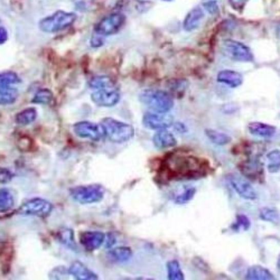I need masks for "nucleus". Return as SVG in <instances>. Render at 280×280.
Instances as JSON below:
<instances>
[{"instance_id": "1", "label": "nucleus", "mask_w": 280, "mask_h": 280, "mask_svg": "<svg viewBox=\"0 0 280 280\" xmlns=\"http://www.w3.org/2000/svg\"><path fill=\"white\" fill-rule=\"evenodd\" d=\"M105 137L112 144H125L135 136V128L130 124L113 118H105L101 121Z\"/></svg>"}, {"instance_id": "2", "label": "nucleus", "mask_w": 280, "mask_h": 280, "mask_svg": "<svg viewBox=\"0 0 280 280\" xmlns=\"http://www.w3.org/2000/svg\"><path fill=\"white\" fill-rule=\"evenodd\" d=\"M140 101L154 112L167 113L174 107V98L167 91L164 90H145L140 93Z\"/></svg>"}, {"instance_id": "3", "label": "nucleus", "mask_w": 280, "mask_h": 280, "mask_svg": "<svg viewBox=\"0 0 280 280\" xmlns=\"http://www.w3.org/2000/svg\"><path fill=\"white\" fill-rule=\"evenodd\" d=\"M76 14L70 11L57 10L55 13L39 21L38 27L43 33L55 34L71 27L76 21Z\"/></svg>"}, {"instance_id": "4", "label": "nucleus", "mask_w": 280, "mask_h": 280, "mask_svg": "<svg viewBox=\"0 0 280 280\" xmlns=\"http://www.w3.org/2000/svg\"><path fill=\"white\" fill-rule=\"evenodd\" d=\"M106 190L105 187L99 184H91V185H80L73 187L70 191L71 197L75 202L88 205L99 203L105 197Z\"/></svg>"}, {"instance_id": "5", "label": "nucleus", "mask_w": 280, "mask_h": 280, "mask_svg": "<svg viewBox=\"0 0 280 280\" xmlns=\"http://www.w3.org/2000/svg\"><path fill=\"white\" fill-rule=\"evenodd\" d=\"M53 209L54 206L50 201L41 197H34L25 201L19 206V209L17 210V213L23 216L46 217L51 214Z\"/></svg>"}, {"instance_id": "6", "label": "nucleus", "mask_w": 280, "mask_h": 280, "mask_svg": "<svg viewBox=\"0 0 280 280\" xmlns=\"http://www.w3.org/2000/svg\"><path fill=\"white\" fill-rule=\"evenodd\" d=\"M222 52L230 57L231 59L236 61V62L243 63H252L254 61V56L246 44L241 42L227 39L222 43Z\"/></svg>"}, {"instance_id": "7", "label": "nucleus", "mask_w": 280, "mask_h": 280, "mask_svg": "<svg viewBox=\"0 0 280 280\" xmlns=\"http://www.w3.org/2000/svg\"><path fill=\"white\" fill-rule=\"evenodd\" d=\"M126 23V16L123 13H112L96 24L94 27L95 34L101 35L103 37L106 36L115 35L119 30L124 27Z\"/></svg>"}, {"instance_id": "8", "label": "nucleus", "mask_w": 280, "mask_h": 280, "mask_svg": "<svg viewBox=\"0 0 280 280\" xmlns=\"http://www.w3.org/2000/svg\"><path fill=\"white\" fill-rule=\"evenodd\" d=\"M74 135L81 139H89L91 142H100L105 138V131L101 124L91 123V121H78L73 126Z\"/></svg>"}, {"instance_id": "9", "label": "nucleus", "mask_w": 280, "mask_h": 280, "mask_svg": "<svg viewBox=\"0 0 280 280\" xmlns=\"http://www.w3.org/2000/svg\"><path fill=\"white\" fill-rule=\"evenodd\" d=\"M228 182L231 187L234 190V192L238 194L241 198L247 201H255L258 198L257 191L254 190V187L252 186L251 183L248 181V178L243 177V176L232 174L229 175Z\"/></svg>"}, {"instance_id": "10", "label": "nucleus", "mask_w": 280, "mask_h": 280, "mask_svg": "<svg viewBox=\"0 0 280 280\" xmlns=\"http://www.w3.org/2000/svg\"><path fill=\"white\" fill-rule=\"evenodd\" d=\"M144 126L150 130L168 129L174 124V118L172 115L162 112H146L143 117Z\"/></svg>"}, {"instance_id": "11", "label": "nucleus", "mask_w": 280, "mask_h": 280, "mask_svg": "<svg viewBox=\"0 0 280 280\" xmlns=\"http://www.w3.org/2000/svg\"><path fill=\"white\" fill-rule=\"evenodd\" d=\"M121 99L119 88L96 90L91 94V100L95 106L102 108H112L117 106Z\"/></svg>"}, {"instance_id": "12", "label": "nucleus", "mask_w": 280, "mask_h": 280, "mask_svg": "<svg viewBox=\"0 0 280 280\" xmlns=\"http://www.w3.org/2000/svg\"><path fill=\"white\" fill-rule=\"evenodd\" d=\"M80 242L87 251H94L106 242V234L100 231H85L80 235Z\"/></svg>"}, {"instance_id": "13", "label": "nucleus", "mask_w": 280, "mask_h": 280, "mask_svg": "<svg viewBox=\"0 0 280 280\" xmlns=\"http://www.w3.org/2000/svg\"><path fill=\"white\" fill-rule=\"evenodd\" d=\"M240 170L246 178L250 181H260L264 176V166L261 165L259 159L249 158L240 165Z\"/></svg>"}, {"instance_id": "14", "label": "nucleus", "mask_w": 280, "mask_h": 280, "mask_svg": "<svg viewBox=\"0 0 280 280\" xmlns=\"http://www.w3.org/2000/svg\"><path fill=\"white\" fill-rule=\"evenodd\" d=\"M216 81L222 83L231 89L239 88L243 83V75L233 70H222L217 73Z\"/></svg>"}, {"instance_id": "15", "label": "nucleus", "mask_w": 280, "mask_h": 280, "mask_svg": "<svg viewBox=\"0 0 280 280\" xmlns=\"http://www.w3.org/2000/svg\"><path fill=\"white\" fill-rule=\"evenodd\" d=\"M176 170L182 175L194 176L201 173L202 166L196 158H179L176 163Z\"/></svg>"}, {"instance_id": "16", "label": "nucleus", "mask_w": 280, "mask_h": 280, "mask_svg": "<svg viewBox=\"0 0 280 280\" xmlns=\"http://www.w3.org/2000/svg\"><path fill=\"white\" fill-rule=\"evenodd\" d=\"M205 14L202 7H194L191 11H188L184 22H183V28L185 32H193L199 27L201 23L204 19Z\"/></svg>"}, {"instance_id": "17", "label": "nucleus", "mask_w": 280, "mask_h": 280, "mask_svg": "<svg viewBox=\"0 0 280 280\" xmlns=\"http://www.w3.org/2000/svg\"><path fill=\"white\" fill-rule=\"evenodd\" d=\"M153 144L157 149H168L175 147L177 145V140L167 129H161L157 130L153 136Z\"/></svg>"}, {"instance_id": "18", "label": "nucleus", "mask_w": 280, "mask_h": 280, "mask_svg": "<svg viewBox=\"0 0 280 280\" xmlns=\"http://www.w3.org/2000/svg\"><path fill=\"white\" fill-rule=\"evenodd\" d=\"M248 131L255 137H259L263 139H269L276 135L277 128L275 126L259 123V121H254V123H250L248 125Z\"/></svg>"}, {"instance_id": "19", "label": "nucleus", "mask_w": 280, "mask_h": 280, "mask_svg": "<svg viewBox=\"0 0 280 280\" xmlns=\"http://www.w3.org/2000/svg\"><path fill=\"white\" fill-rule=\"evenodd\" d=\"M70 275L76 279V280H96L99 279L98 275L93 272L91 269L85 266L84 264L80 263V261H74L69 267Z\"/></svg>"}, {"instance_id": "20", "label": "nucleus", "mask_w": 280, "mask_h": 280, "mask_svg": "<svg viewBox=\"0 0 280 280\" xmlns=\"http://www.w3.org/2000/svg\"><path fill=\"white\" fill-rule=\"evenodd\" d=\"M88 87L93 90H106V89H117L118 85L112 77L107 75H95L91 77L88 82Z\"/></svg>"}, {"instance_id": "21", "label": "nucleus", "mask_w": 280, "mask_h": 280, "mask_svg": "<svg viewBox=\"0 0 280 280\" xmlns=\"http://www.w3.org/2000/svg\"><path fill=\"white\" fill-rule=\"evenodd\" d=\"M246 279L248 280H271L275 279L272 272L261 266H252L249 267L246 272Z\"/></svg>"}, {"instance_id": "22", "label": "nucleus", "mask_w": 280, "mask_h": 280, "mask_svg": "<svg viewBox=\"0 0 280 280\" xmlns=\"http://www.w3.org/2000/svg\"><path fill=\"white\" fill-rule=\"evenodd\" d=\"M109 258L114 263H127L128 260L132 258V250L129 247H117L113 248L109 252Z\"/></svg>"}, {"instance_id": "23", "label": "nucleus", "mask_w": 280, "mask_h": 280, "mask_svg": "<svg viewBox=\"0 0 280 280\" xmlns=\"http://www.w3.org/2000/svg\"><path fill=\"white\" fill-rule=\"evenodd\" d=\"M36 118H37V110H36L35 108L30 107L24 109L21 112H18L15 117V121L16 124L19 126H28L30 124H33Z\"/></svg>"}, {"instance_id": "24", "label": "nucleus", "mask_w": 280, "mask_h": 280, "mask_svg": "<svg viewBox=\"0 0 280 280\" xmlns=\"http://www.w3.org/2000/svg\"><path fill=\"white\" fill-rule=\"evenodd\" d=\"M15 204L14 194L9 188L3 187L0 188V213L7 212L13 209Z\"/></svg>"}, {"instance_id": "25", "label": "nucleus", "mask_w": 280, "mask_h": 280, "mask_svg": "<svg viewBox=\"0 0 280 280\" xmlns=\"http://www.w3.org/2000/svg\"><path fill=\"white\" fill-rule=\"evenodd\" d=\"M266 166L269 173H278L280 170V150L273 149L266 155Z\"/></svg>"}, {"instance_id": "26", "label": "nucleus", "mask_w": 280, "mask_h": 280, "mask_svg": "<svg viewBox=\"0 0 280 280\" xmlns=\"http://www.w3.org/2000/svg\"><path fill=\"white\" fill-rule=\"evenodd\" d=\"M205 135L209 138L211 143H213L216 146H225L232 140L229 135H227V133L217 131V130H213V129H206Z\"/></svg>"}, {"instance_id": "27", "label": "nucleus", "mask_w": 280, "mask_h": 280, "mask_svg": "<svg viewBox=\"0 0 280 280\" xmlns=\"http://www.w3.org/2000/svg\"><path fill=\"white\" fill-rule=\"evenodd\" d=\"M54 102V94L52 93L51 90L48 89H41L35 93L34 98L32 100V103L35 105H45L50 106L53 105Z\"/></svg>"}, {"instance_id": "28", "label": "nucleus", "mask_w": 280, "mask_h": 280, "mask_svg": "<svg viewBox=\"0 0 280 280\" xmlns=\"http://www.w3.org/2000/svg\"><path fill=\"white\" fill-rule=\"evenodd\" d=\"M57 240L58 242L62 243L63 246L70 248L71 250L75 249V241H74V233L71 229L63 228L58 231L57 233Z\"/></svg>"}, {"instance_id": "29", "label": "nucleus", "mask_w": 280, "mask_h": 280, "mask_svg": "<svg viewBox=\"0 0 280 280\" xmlns=\"http://www.w3.org/2000/svg\"><path fill=\"white\" fill-rule=\"evenodd\" d=\"M21 82H22V78L15 72L9 71V72L0 73V89L13 87V85L19 84Z\"/></svg>"}, {"instance_id": "30", "label": "nucleus", "mask_w": 280, "mask_h": 280, "mask_svg": "<svg viewBox=\"0 0 280 280\" xmlns=\"http://www.w3.org/2000/svg\"><path fill=\"white\" fill-rule=\"evenodd\" d=\"M167 278L169 280H184V273L182 271L181 265L177 260H170L166 265Z\"/></svg>"}, {"instance_id": "31", "label": "nucleus", "mask_w": 280, "mask_h": 280, "mask_svg": "<svg viewBox=\"0 0 280 280\" xmlns=\"http://www.w3.org/2000/svg\"><path fill=\"white\" fill-rule=\"evenodd\" d=\"M18 98V91L15 88L0 89V106H7L14 103Z\"/></svg>"}, {"instance_id": "32", "label": "nucleus", "mask_w": 280, "mask_h": 280, "mask_svg": "<svg viewBox=\"0 0 280 280\" xmlns=\"http://www.w3.org/2000/svg\"><path fill=\"white\" fill-rule=\"evenodd\" d=\"M259 217L263 221L269 222V223H278L280 220L278 210L275 208H269V206H267V208H263L260 210Z\"/></svg>"}, {"instance_id": "33", "label": "nucleus", "mask_w": 280, "mask_h": 280, "mask_svg": "<svg viewBox=\"0 0 280 280\" xmlns=\"http://www.w3.org/2000/svg\"><path fill=\"white\" fill-rule=\"evenodd\" d=\"M251 227V222L249 217L245 214H238L235 218V222L232 224V229L234 232H239V231H248Z\"/></svg>"}, {"instance_id": "34", "label": "nucleus", "mask_w": 280, "mask_h": 280, "mask_svg": "<svg viewBox=\"0 0 280 280\" xmlns=\"http://www.w3.org/2000/svg\"><path fill=\"white\" fill-rule=\"evenodd\" d=\"M188 87V82L185 80H182V78H178V80H172L168 84V88L170 90V94H177V95H183V93L185 92V90Z\"/></svg>"}, {"instance_id": "35", "label": "nucleus", "mask_w": 280, "mask_h": 280, "mask_svg": "<svg viewBox=\"0 0 280 280\" xmlns=\"http://www.w3.org/2000/svg\"><path fill=\"white\" fill-rule=\"evenodd\" d=\"M195 194H196V188L194 187L185 188L184 192H182L175 197V203L182 205V204H186L188 202H191V201L194 198V196H195Z\"/></svg>"}, {"instance_id": "36", "label": "nucleus", "mask_w": 280, "mask_h": 280, "mask_svg": "<svg viewBox=\"0 0 280 280\" xmlns=\"http://www.w3.org/2000/svg\"><path fill=\"white\" fill-rule=\"evenodd\" d=\"M202 7L212 16H215L216 14H218L217 0H202Z\"/></svg>"}, {"instance_id": "37", "label": "nucleus", "mask_w": 280, "mask_h": 280, "mask_svg": "<svg viewBox=\"0 0 280 280\" xmlns=\"http://www.w3.org/2000/svg\"><path fill=\"white\" fill-rule=\"evenodd\" d=\"M66 276H71L69 269H65V267H56L55 269H53L50 273V278L51 279H64Z\"/></svg>"}, {"instance_id": "38", "label": "nucleus", "mask_w": 280, "mask_h": 280, "mask_svg": "<svg viewBox=\"0 0 280 280\" xmlns=\"http://www.w3.org/2000/svg\"><path fill=\"white\" fill-rule=\"evenodd\" d=\"M14 178V173L8 168H0V184H7Z\"/></svg>"}, {"instance_id": "39", "label": "nucleus", "mask_w": 280, "mask_h": 280, "mask_svg": "<svg viewBox=\"0 0 280 280\" xmlns=\"http://www.w3.org/2000/svg\"><path fill=\"white\" fill-rule=\"evenodd\" d=\"M103 44H105V41H103V36L98 35V34H95V36H93V37L91 38V41H90V45L92 47H95V48L102 46Z\"/></svg>"}, {"instance_id": "40", "label": "nucleus", "mask_w": 280, "mask_h": 280, "mask_svg": "<svg viewBox=\"0 0 280 280\" xmlns=\"http://www.w3.org/2000/svg\"><path fill=\"white\" fill-rule=\"evenodd\" d=\"M230 5L232 6V8L236 10H241L243 7H245L248 0H229Z\"/></svg>"}, {"instance_id": "41", "label": "nucleus", "mask_w": 280, "mask_h": 280, "mask_svg": "<svg viewBox=\"0 0 280 280\" xmlns=\"http://www.w3.org/2000/svg\"><path fill=\"white\" fill-rule=\"evenodd\" d=\"M8 41V32L4 26H0V45L5 44Z\"/></svg>"}, {"instance_id": "42", "label": "nucleus", "mask_w": 280, "mask_h": 280, "mask_svg": "<svg viewBox=\"0 0 280 280\" xmlns=\"http://www.w3.org/2000/svg\"><path fill=\"white\" fill-rule=\"evenodd\" d=\"M172 127H174V129L177 132H179V133L187 132V127L184 124H182V123H174Z\"/></svg>"}, {"instance_id": "43", "label": "nucleus", "mask_w": 280, "mask_h": 280, "mask_svg": "<svg viewBox=\"0 0 280 280\" xmlns=\"http://www.w3.org/2000/svg\"><path fill=\"white\" fill-rule=\"evenodd\" d=\"M277 267L280 269V255H279V258H278V263H277Z\"/></svg>"}, {"instance_id": "44", "label": "nucleus", "mask_w": 280, "mask_h": 280, "mask_svg": "<svg viewBox=\"0 0 280 280\" xmlns=\"http://www.w3.org/2000/svg\"><path fill=\"white\" fill-rule=\"evenodd\" d=\"M278 33H279V35H280V25L278 26Z\"/></svg>"}, {"instance_id": "45", "label": "nucleus", "mask_w": 280, "mask_h": 280, "mask_svg": "<svg viewBox=\"0 0 280 280\" xmlns=\"http://www.w3.org/2000/svg\"><path fill=\"white\" fill-rule=\"evenodd\" d=\"M163 2H173V0H163Z\"/></svg>"}]
</instances>
